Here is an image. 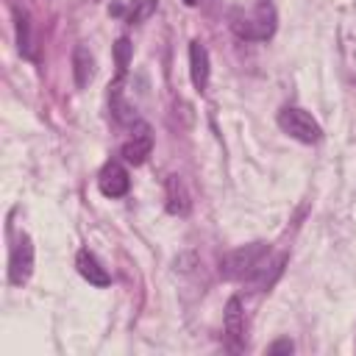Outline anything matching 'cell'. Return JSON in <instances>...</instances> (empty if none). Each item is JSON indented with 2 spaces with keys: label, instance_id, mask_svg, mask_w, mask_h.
<instances>
[{
  "label": "cell",
  "instance_id": "1",
  "mask_svg": "<svg viewBox=\"0 0 356 356\" xmlns=\"http://www.w3.org/2000/svg\"><path fill=\"white\" fill-rule=\"evenodd\" d=\"M270 253V245L267 242H250V245H239L234 250H228L222 259H220V275L225 281H248L259 264L267 259Z\"/></svg>",
  "mask_w": 356,
  "mask_h": 356
},
{
  "label": "cell",
  "instance_id": "2",
  "mask_svg": "<svg viewBox=\"0 0 356 356\" xmlns=\"http://www.w3.org/2000/svg\"><path fill=\"white\" fill-rule=\"evenodd\" d=\"M231 28L239 39H250V42H264L273 36L275 31V11L270 3H261L253 14L242 17V14H234L231 17Z\"/></svg>",
  "mask_w": 356,
  "mask_h": 356
},
{
  "label": "cell",
  "instance_id": "3",
  "mask_svg": "<svg viewBox=\"0 0 356 356\" xmlns=\"http://www.w3.org/2000/svg\"><path fill=\"white\" fill-rule=\"evenodd\" d=\"M278 125L284 134H289L292 139L298 142H306V145H314L323 139V128L317 125V120L312 114H306L303 108L298 106H284L278 111Z\"/></svg>",
  "mask_w": 356,
  "mask_h": 356
},
{
  "label": "cell",
  "instance_id": "4",
  "mask_svg": "<svg viewBox=\"0 0 356 356\" xmlns=\"http://www.w3.org/2000/svg\"><path fill=\"white\" fill-rule=\"evenodd\" d=\"M31 275H33V242L22 231V234H17L11 253H8V281L14 286H22Z\"/></svg>",
  "mask_w": 356,
  "mask_h": 356
},
{
  "label": "cell",
  "instance_id": "5",
  "mask_svg": "<svg viewBox=\"0 0 356 356\" xmlns=\"http://www.w3.org/2000/svg\"><path fill=\"white\" fill-rule=\"evenodd\" d=\"M150 150H153V134H150V128L139 120L136 125H134V134H131V139L120 147V156L128 161V164H145V159L150 156Z\"/></svg>",
  "mask_w": 356,
  "mask_h": 356
},
{
  "label": "cell",
  "instance_id": "6",
  "mask_svg": "<svg viewBox=\"0 0 356 356\" xmlns=\"http://www.w3.org/2000/svg\"><path fill=\"white\" fill-rule=\"evenodd\" d=\"M222 328H225V337H228L231 348H242L245 345V309H242V300L236 295L228 298V303H225Z\"/></svg>",
  "mask_w": 356,
  "mask_h": 356
},
{
  "label": "cell",
  "instance_id": "7",
  "mask_svg": "<svg viewBox=\"0 0 356 356\" xmlns=\"http://www.w3.org/2000/svg\"><path fill=\"white\" fill-rule=\"evenodd\" d=\"M97 186L106 197H122L128 189H131V178L125 172L122 164L117 161H108L103 170H100V178H97Z\"/></svg>",
  "mask_w": 356,
  "mask_h": 356
},
{
  "label": "cell",
  "instance_id": "8",
  "mask_svg": "<svg viewBox=\"0 0 356 356\" xmlns=\"http://www.w3.org/2000/svg\"><path fill=\"white\" fill-rule=\"evenodd\" d=\"M189 75H192V86L197 92H206L209 86V75H211V67H209V50L203 42H189Z\"/></svg>",
  "mask_w": 356,
  "mask_h": 356
},
{
  "label": "cell",
  "instance_id": "9",
  "mask_svg": "<svg viewBox=\"0 0 356 356\" xmlns=\"http://www.w3.org/2000/svg\"><path fill=\"white\" fill-rule=\"evenodd\" d=\"M75 267H78V273H81L92 286H108V284H111V275H108L106 267L97 261V256L89 253V250H78Z\"/></svg>",
  "mask_w": 356,
  "mask_h": 356
},
{
  "label": "cell",
  "instance_id": "10",
  "mask_svg": "<svg viewBox=\"0 0 356 356\" xmlns=\"http://www.w3.org/2000/svg\"><path fill=\"white\" fill-rule=\"evenodd\" d=\"M72 78L78 89H86L89 81L95 78V56L86 44H75L72 50Z\"/></svg>",
  "mask_w": 356,
  "mask_h": 356
},
{
  "label": "cell",
  "instance_id": "11",
  "mask_svg": "<svg viewBox=\"0 0 356 356\" xmlns=\"http://www.w3.org/2000/svg\"><path fill=\"white\" fill-rule=\"evenodd\" d=\"M167 211L170 214H186L189 211V192L181 181V175H167Z\"/></svg>",
  "mask_w": 356,
  "mask_h": 356
},
{
  "label": "cell",
  "instance_id": "12",
  "mask_svg": "<svg viewBox=\"0 0 356 356\" xmlns=\"http://www.w3.org/2000/svg\"><path fill=\"white\" fill-rule=\"evenodd\" d=\"M108 103H111V114H114V120L120 122V125H136L139 122V117H136V111L125 103V97H122V86H120V78L114 81V86H111V95H108Z\"/></svg>",
  "mask_w": 356,
  "mask_h": 356
},
{
  "label": "cell",
  "instance_id": "13",
  "mask_svg": "<svg viewBox=\"0 0 356 356\" xmlns=\"http://www.w3.org/2000/svg\"><path fill=\"white\" fill-rule=\"evenodd\" d=\"M14 28H17V47L25 58H33V36H31V17L28 11H14Z\"/></svg>",
  "mask_w": 356,
  "mask_h": 356
},
{
  "label": "cell",
  "instance_id": "14",
  "mask_svg": "<svg viewBox=\"0 0 356 356\" xmlns=\"http://www.w3.org/2000/svg\"><path fill=\"white\" fill-rule=\"evenodd\" d=\"M114 61H117V78L122 81L125 70H128V61H131V42L128 36H120L117 44H114Z\"/></svg>",
  "mask_w": 356,
  "mask_h": 356
},
{
  "label": "cell",
  "instance_id": "15",
  "mask_svg": "<svg viewBox=\"0 0 356 356\" xmlns=\"http://www.w3.org/2000/svg\"><path fill=\"white\" fill-rule=\"evenodd\" d=\"M156 6H159V0H134L131 14H128V22H131V25L145 22V19H147V17L156 11Z\"/></svg>",
  "mask_w": 356,
  "mask_h": 356
},
{
  "label": "cell",
  "instance_id": "16",
  "mask_svg": "<svg viewBox=\"0 0 356 356\" xmlns=\"http://www.w3.org/2000/svg\"><path fill=\"white\" fill-rule=\"evenodd\" d=\"M292 350H295L292 339H278V342H273V345L267 348V353H270V356H275V353H292Z\"/></svg>",
  "mask_w": 356,
  "mask_h": 356
}]
</instances>
